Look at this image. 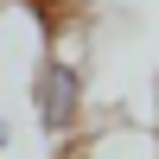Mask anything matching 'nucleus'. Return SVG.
I'll use <instances>...</instances> for the list:
<instances>
[{"label":"nucleus","mask_w":159,"mask_h":159,"mask_svg":"<svg viewBox=\"0 0 159 159\" xmlns=\"http://www.w3.org/2000/svg\"><path fill=\"white\" fill-rule=\"evenodd\" d=\"M25 96H32V115H38V134L51 147H70L76 134L89 127V70H83V51L76 45H45L25 76Z\"/></svg>","instance_id":"f257e3e1"},{"label":"nucleus","mask_w":159,"mask_h":159,"mask_svg":"<svg viewBox=\"0 0 159 159\" xmlns=\"http://www.w3.org/2000/svg\"><path fill=\"white\" fill-rule=\"evenodd\" d=\"M70 159H159V127L115 115V121H102V127H83V134L70 140Z\"/></svg>","instance_id":"f03ea898"},{"label":"nucleus","mask_w":159,"mask_h":159,"mask_svg":"<svg viewBox=\"0 0 159 159\" xmlns=\"http://www.w3.org/2000/svg\"><path fill=\"white\" fill-rule=\"evenodd\" d=\"M7 153H13V121L0 115V159H7Z\"/></svg>","instance_id":"7ed1b4c3"}]
</instances>
